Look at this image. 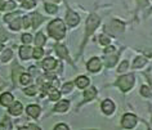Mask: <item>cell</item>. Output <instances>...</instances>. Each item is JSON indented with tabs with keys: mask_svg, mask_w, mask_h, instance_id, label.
I'll list each match as a JSON object with an SVG mask.
<instances>
[{
	"mask_svg": "<svg viewBox=\"0 0 152 130\" xmlns=\"http://www.w3.org/2000/svg\"><path fill=\"white\" fill-rule=\"evenodd\" d=\"M48 31L50 34V36H53L54 39H62L66 34V28H64V25L61 20H54L52 21L48 26Z\"/></svg>",
	"mask_w": 152,
	"mask_h": 130,
	"instance_id": "cell-1",
	"label": "cell"
},
{
	"mask_svg": "<svg viewBox=\"0 0 152 130\" xmlns=\"http://www.w3.org/2000/svg\"><path fill=\"white\" fill-rule=\"evenodd\" d=\"M116 85L119 86L123 91H128L133 85H134V76H133V75H125V76H121V77L117 80Z\"/></svg>",
	"mask_w": 152,
	"mask_h": 130,
	"instance_id": "cell-2",
	"label": "cell"
},
{
	"mask_svg": "<svg viewBox=\"0 0 152 130\" xmlns=\"http://www.w3.org/2000/svg\"><path fill=\"white\" fill-rule=\"evenodd\" d=\"M99 22H101L99 17H97L96 14H90L88 21H86V34H85L86 37L94 32V30L99 26Z\"/></svg>",
	"mask_w": 152,
	"mask_h": 130,
	"instance_id": "cell-3",
	"label": "cell"
},
{
	"mask_svg": "<svg viewBox=\"0 0 152 130\" xmlns=\"http://www.w3.org/2000/svg\"><path fill=\"white\" fill-rule=\"evenodd\" d=\"M106 30H107L111 35H119V34H121L124 31V23L120 21H117V20H113L111 23L107 26Z\"/></svg>",
	"mask_w": 152,
	"mask_h": 130,
	"instance_id": "cell-4",
	"label": "cell"
},
{
	"mask_svg": "<svg viewBox=\"0 0 152 130\" xmlns=\"http://www.w3.org/2000/svg\"><path fill=\"white\" fill-rule=\"evenodd\" d=\"M135 124H137V117L134 116V115H132V113L124 115L123 121H121V125H123L125 129H132V128H134Z\"/></svg>",
	"mask_w": 152,
	"mask_h": 130,
	"instance_id": "cell-5",
	"label": "cell"
},
{
	"mask_svg": "<svg viewBox=\"0 0 152 130\" xmlns=\"http://www.w3.org/2000/svg\"><path fill=\"white\" fill-rule=\"evenodd\" d=\"M67 23L68 26H71V27H74V26H76L80 22V18H79V16L76 13H74L72 10H68L67 12V18H66Z\"/></svg>",
	"mask_w": 152,
	"mask_h": 130,
	"instance_id": "cell-6",
	"label": "cell"
},
{
	"mask_svg": "<svg viewBox=\"0 0 152 130\" xmlns=\"http://www.w3.org/2000/svg\"><path fill=\"white\" fill-rule=\"evenodd\" d=\"M101 67H102V63H101L99 58H97V57L92 58V59L89 61V63H88V70H89V71H92V72L99 71V70H101Z\"/></svg>",
	"mask_w": 152,
	"mask_h": 130,
	"instance_id": "cell-7",
	"label": "cell"
},
{
	"mask_svg": "<svg viewBox=\"0 0 152 130\" xmlns=\"http://www.w3.org/2000/svg\"><path fill=\"white\" fill-rule=\"evenodd\" d=\"M102 111H103L106 115H111L113 111H115V104H113V102L110 101V99H106V101L102 103Z\"/></svg>",
	"mask_w": 152,
	"mask_h": 130,
	"instance_id": "cell-8",
	"label": "cell"
},
{
	"mask_svg": "<svg viewBox=\"0 0 152 130\" xmlns=\"http://www.w3.org/2000/svg\"><path fill=\"white\" fill-rule=\"evenodd\" d=\"M44 89H45V91H47V93H49V99H50V101H58V99H59L61 94H59L58 90L54 89V88H49V86L45 85Z\"/></svg>",
	"mask_w": 152,
	"mask_h": 130,
	"instance_id": "cell-9",
	"label": "cell"
},
{
	"mask_svg": "<svg viewBox=\"0 0 152 130\" xmlns=\"http://www.w3.org/2000/svg\"><path fill=\"white\" fill-rule=\"evenodd\" d=\"M13 102V95L10 93H4L0 95V104L1 106H10Z\"/></svg>",
	"mask_w": 152,
	"mask_h": 130,
	"instance_id": "cell-10",
	"label": "cell"
},
{
	"mask_svg": "<svg viewBox=\"0 0 152 130\" xmlns=\"http://www.w3.org/2000/svg\"><path fill=\"white\" fill-rule=\"evenodd\" d=\"M20 56H21V58L22 59H28L30 57L32 56V49L30 48V47H21L20 48Z\"/></svg>",
	"mask_w": 152,
	"mask_h": 130,
	"instance_id": "cell-11",
	"label": "cell"
},
{
	"mask_svg": "<svg viewBox=\"0 0 152 130\" xmlns=\"http://www.w3.org/2000/svg\"><path fill=\"white\" fill-rule=\"evenodd\" d=\"M21 112H22V104H21L20 102L13 103V104L9 107V113H10V115L18 116V115H21Z\"/></svg>",
	"mask_w": 152,
	"mask_h": 130,
	"instance_id": "cell-12",
	"label": "cell"
},
{
	"mask_svg": "<svg viewBox=\"0 0 152 130\" xmlns=\"http://www.w3.org/2000/svg\"><path fill=\"white\" fill-rule=\"evenodd\" d=\"M57 66V61L56 59H53V58H47L43 62V67H44V70H47V71H50V70H53Z\"/></svg>",
	"mask_w": 152,
	"mask_h": 130,
	"instance_id": "cell-13",
	"label": "cell"
},
{
	"mask_svg": "<svg viewBox=\"0 0 152 130\" xmlns=\"http://www.w3.org/2000/svg\"><path fill=\"white\" fill-rule=\"evenodd\" d=\"M68 106H70L68 101H61V102L57 103V106H56L54 110L57 111V112H64V111H67Z\"/></svg>",
	"mask_w": 152,
	"mask_h": 130,
	"instance_id": "cell-14",
	"label": "cell"
},
{
	"mask_svg": "<svg viewBox=\"0 0 152 130\" xmlns=\"http://www.w3.org/2000/svg\"><path fill=\"white\" fill-rule=\"evenodd\" d=\"M76 85H77L79 88H85L89 85V79L85 77V76H79L77 79H76Z\"/></svg>",
	"mask_w": 152,
	"mask_h": 130,
	"instance_id": "cell-15",
	"label": "cell"
},
{
	"mask_svg": "<svg viewBox=\"0 0 152 130\" xmlns=\"http://www.w3.org/2000/svg\"><path fill=\"white\" fill-rule=\"evenodd\" d=\"M56 52H57V54H58L61 58H67V56H68L67 49H66V47H63V45H57Z\"/></svg>",
	"mask_w": 152,
	"mask_h": 130,
	"instance_id": "cell-16",
	"label": "cell"
},
{
	"mask_svg": "<svg viewBox=\"0 0 152 130\" xmlns=\"http://www.w3.org/2000/svg\"><path fill=\"white\" fill-rule=\"evenodd\" d=\"M27 113L31 117H37L40 115V108L37 106H28L27 107Z\"/></svg>",
	"mask_w": 152,
	"mask_h": 130,
	"instance_id": "cell-17",
	"label": "cell"
},
{
	"mask_svg": "<svg viewBox=\"0 0 152 130\" xmlns=\"http://www.w3.org/2000/svg\"><path fill=\"white\" fill-rule=\"evenodd\" d=\"M96 94H97V89H96V88H90V89L85 90V93H84L85 101H92V99L96 97Z\"/></svg>",
	"mask_w": 152,
	"mask_h": 130,
	"instance_id": "cell-18",
	"label": "cell"
},
{
	"mask_svg": "<svg viewBox=\"0 0 152 130\" xmlns=\"http://www.w3.org/2000/svg\"><path fill=\"white\" fill-rule=\"evenodd\" d=\"M31 20H32V27H37L41 22H43V17L40 16L39 13H34L32 16H31Z\"/></svg>",
	"mask_w": 152,
	"mask_h": 130,
	"instance_id": "cell-19",
	"label": "cell"
},
{
	"mask_svg": "<svg viewBox=\"0 0 152 130\" xmlns=\"http://www.w3.org/2000/svg\"><path fill=\"white\" fill-rule=\"evenodd\" d=\"M35 44H36V47H43V45L45 44V37H44V35L41 32H39V34H36V37H35Z\"/></svg>",
	"mask_w": 152,
	"mask_h": 130,
	"instance_id": "cell-20",
	"label": "cell"
},
{
	"mask_svg": "<svg viewBox=\"0 0 152 130\" xmlns=\"http://www.w3.org/2000/svg\"><path fill=\"white\" fill-rule=\"evenodd\" d=\"M144 64H146V58H143V57H138V58H135L134 63H133V67L139 68V67H143Z\"/></svg>",
	"mask_w": 152,
	"mask_h": 130,
	"instance_id": "cell-21",
	"label": "cell"
},
{
	"mask_svg": "<svg viewBox=\"0 0 152 130\" xmlns=\"http://www.w3.org/2000/svg\"><path fill=\"white\" fill-rule=\"evenodd\" d=\"M1 129L3 130H12V122L8 117H5L4 120L1 121Z\"/></svg>",
	"mask_w": 152,
	"mask_h": 130,
	"instance_id": "cell-22",
	"label": "cell"
},
{
	"mask_svg": "<svg viewBox=\"0 0 152 130\" xmlns=\"http://www.w3.org/2000/svg\"><path fill=\"white\" fill-rule=\"evenodd\" d=\"M35 4H36L35 0H23V1H22V7H23L25 9H31L35 7Z\"/></svg>",
	"mask_w": 152,
	"mask_h": 130,
	"instance_id": "cell-23",
	"label": "cell"
},
{
	"mask_svg": "<svg viewBox=\"0 0 152 130\" xmlns=\"http://www.w3.org/2000/svg\"><path fill=\"white\" fill-rule=\"evenodd\" d=\"M41 56H43V49H41L40 47H37L36 49H34V52H32V57L35 59H39L41 58Z\"/></svg>",
	"mask_w": 152,
	"mask_h": 130,
	"instance_id": "cell-24",
	"label": "cell"
},
{
	"mask_svg": "<svg viewBox=\"0 0 152 130\" xmlns=\"http://www.w3.org/2000/svg\"><path fill=\"white\" fill-rule=\"evenodd\" d=\"M116 61H117V57H116V56L108 57V58L106 59V66H107V67H112L113 64L116 63Z\"/></svg>",
	"mask_w": 152,
	"mask_h": 130,
	"instance_id": "cell-25",
	"label": "cell"
},
{
	"mask_svg": "<svg viewBox=\"0 0 152 130\" xmlns=\"http://www.w3.org/2000/svg\"><path fill=\"white\" fill-rule=\"evenodd\" d=\"M20 27H21V21L18 20V18H17V20H14L13 22H10V28L14 30V31H18Z\"/></svg>",
	"mask_w": 152,
	"mask_h": 130,
	"instance_id": "cell-26",
	"label": "cell"
},
{
	"mask_svg": "<svg viewBox=\"0 0 152 130\" xmlns=\"http://www.w3.org/2000/svg\"><path fill=\"white\" fill-rule=\"evenodd\" d=\"M45 10H47L48 13H50V14H54L57 12V7L56 5H52V4H45Z\"/></svg>",
	"mask_w": 152,
	"mask_h": 130,
	"instance_id": "cell-27",
	"label": "cell"
},
{
	"mask_svg": "<svg viewBox=\"0 0 152 130\" xmlns=\"http://www.w3.org/2000/svg\"><path fill=\"white\" fill-rule=\"evenodd\" d=\"M10 57H12V50H10V49H7V50L3 53L1 59L4 61V62H7V61H9V59H10Z\"/></svg>",
	"mask_w": 152,
	"mask_h": 130,
	"instance_id": "cell-28",
	"label": "cell"
},
{
	"mask_svg": "<svg viewBox=\"0 0 152 130\" xmlns=\"http://www.w3.org/2000/svg\"><path fill=\"white\" fill-rule=\"evenodd\" d=\"M17 17H18V14L17 13H13V14H7V16L4 17V20H5V22H13L14 20H17Z\"/></svg>",
	"mask_w": 152,
	"mask_h": 130,
	"instance_id": "cell-29",
	"label": "cell"
},
{
	"mask_svg": "<svg viewBox=\"0 0 152 130\" xmlns=\"http://www.w3.org/2000/svg\"><path fill=\"white\" fill-rule=\"evenodd\" d=\"M140 94L144 95V97H151V90L148 86H142L140 88Z\"/></svg>",
	"mask_w": 152,
	"mask_h": 130,
	"instance_id": "cell-30",
	"label": "cell"
},
{
	"mask_svg": "<svg viewBox=\"0 0 152 130\" xmlns=\"http://www.w3.org/2000/svg\"><path fill=\"white\" fill-rule=\"evenodd\" d=\"M16 8V3L14 1H8V3H5L4 4V9L3 10H12Z\"/></svg>",
	"mask_w": 152,
	"mask_h": 130,
	"instance_id": "cell-31",
	"label": "cell"
},
{
	"mask_svg": "<svg viewBox=\"0 0 152 130\" xmlns=\"http://www.w3.org/2000/svg\"><path fill=\"white\" fill-rule=\"evenodd\" d=\"M30 81H31V77H30V75L23 74V75L21 76V84H23V85H26V84H28Z\"/></svg>",
	"mask_w": 152,
	"mask_h": 130,
	"instance_id": "cell-32",
	"label": "cell"
},
{
	"mask_svg": "<svg viewBox=\"0 0 152 130\" xmlns=\"http://www.w3.org/2000/svg\"><path fill=\"white\" fill-rule=\"evenodd\" d=\"M25 93L27 95H35L36 94V86H28L27 89L25 90Z\"/></svg>",
	"mask_w": 152,
	"mask_h": 130,
	"instance_id": "cell-33",
	"label": "cell"
},
{
	"mask_svg": "<svg viewBox=\"0 0 152 130\" xmlns=\"http://www.w3.org/2000/svg\"><path fill=\"white\" fill-rule=\"evenodd\" d=\"M22 41H23L25 44H30L32 41V37L30 34H25V35H22Z\"/></svg>",
	"mask_w": 152,
	"mask_h": 130,
	"instance_id": "cell-34",
	"label": "cell"
},
{
	"mask_svg": "<svg viewBox=\"0 0 152 130\" xmlns=\"http://www.w3.org/2000/svg\"><path fill=\"white\" fill-rule=\"evenodd\" d=\"M72 83H67V84H64L63 88H62V91L63 93H68V91H71L72 90Z\"/></svg>",
	"mask_w": 152,
	"mask_h": 130,
	"instance_id": "cell-35",
	"label": "cell"
},
{
	"mask_svg": "<svg viewBox=\"0 0 152 130\" xmlns=\"http://www.w3.org/2000/svg\"><path fill=\"white\" fill-rule=\"evenodd\" d=\"M99 43H101L102 45H107V44H110V37L104 36V35H102V36L99 37Z\"/></svg>",
	"mask_w": 152,
	"mask_h": 130,
	"instance_id": "cell-36",
	"label": "cell"
},
{
	"mask_svg": "<svg viewBox=\"0 0 152 130\" xmlns=\"http://www.w3.org/2000/svg\"><path fill=\"white\" fill-rule=\"evenodd\" d=\"M30 25H31V17H27V16H26V17L23 18V27H25V28H28Z\"/></svg>",
	"mask_w": 152,
	"mask_h": 130,
	"instance_id": "cell-37",
	"label": "cell"
},
{
	"mask_svg": "<svg viewBox=\"0 0 152 130\" xmlns=\"http://www.w3.org/2000/svg\"><path fill=\"white\" fill-rule=\"evenodd\" d=\"M128 66H129L128 61H124V62L120 64V67H119V72H123V71H125V70H126V68H128Z\"/></svg>",
	"mask_w": 152,
	"mask_h": 130,
	"instance_id": "cell-38",
	"label": "cell"
},
{
	"mask_svg": "<svg viewBox=\"0 0 152 130\" xmlns=\"http://www.w3.org/2000/svg\"><path fill=\"white\" fill-rule=\"evenodd\" d=\"M7 37H8L7 32H5L3 28H0V41H5V40H7Z\"/></svg>",
	"mask_w": 152,
	"mask_h": 130,
	"instance_id": "cell-39",
	"label": "cell"
},
{
	"mask_svg": "<svg viewBox=\"0 0 152 130\" xmlns=\"http://www.w3.org/2000/svg\"><path fill=\"white\" fill-rule=\"evenodd\" d=\"M54 130H68V126L64 125V124H59V125L56 126Z\"/></svg>",
	"mask_w": 152,
	"mask_h": 130,
	"instance_id": "cell-40",
	"label": "cell"
},
{
	"mask_svg": "<svg viewBox=\"0 0 152 130\" xmlns=\"http://www.w3.org/2000/svg\"><path fill=\"white\" fill-rule=\"evenodd\" d=\"M28 130H40V128H37L36 125H28Z\"/></svg>",
	"mask_w": 152,
	"mask_h": 130,
	"instance_id": "cell-41",
	"label": "cell"
},
{
	"mask_svg": "<svg viewBox=\"0 0 152 130\" xmlns=\"http://www.w3.org/2000/svg\"><path fill=\"white\" fill-rule=\"evenodd\" d=\"M113 50H115V48H113V47H108V48H106V53H111V52H113Z\"/></svg>",
	"mask_w": 152,
	"mask_h": 130,
	"instance_id": "cell-42",
	"label": "cell"
},
{
	"mask_svg": "<svg viewBox=\"0 0 152 130\" xmlns=\"http://www.w3.org/2000/svg\"><path fill=\"white\" fill-rule=\"evenodd\" d=\"M30 72H31L32 75H36V68L35 67H31V68H30Z\"/></svg>",
	"mask_w": 152,
	"mask_h": 130,
	"instance_id": "cell-43",
	"label": "cell"
},
{
	"mask_svg": "<svg viewBox=\"0 0 152 130\" xmlns=\"http://www.w3.org/2000/svg\"><path fill=\"white\" fill-rule=\"evenodd\" d=\"M49 1H54V3H59L61 0H47V3H49Z\"/></svg>",
	"mask_w": 152,
	"mask_h": 130,
	"instance_id": "cell-44",
	"label": "cell"
},
{
	"mask_svg": "<svg viewBox=\"0 0 152 130\" xmlns=\"http://www.w3.org/2000/svg\"><path fill=\"white\" fill-rule=\"evenodd\" d=\"M20 130H28V128H21Z\"/></svg>",
	"mask_w": 152,
	"mask_h": 130,
	"instance_id": "cell-45",
	"label": "cell"
},
{
	"mask_svg": "<svg viewBox=\"0 0 152 130\" xmlns=\"http://www.w3.org/2000/svg\"><path fill=\"white\" fill-rule=\"evenodd\" d=\"M1 49H3V45H1V44H0V50H1Z\"/></svg>",
	"mask_w": 152,
	"mask_h": 130,
	"instance_id": "cell-46",
	"label": "cell"
},
{
	"mask_svg": "<svg viewBox=\"0 0 152 130\" xmlns=\"http://www.w3.org/2000/svg\"><path fill=\"white\" fill-rule=\"evenodd\" d=\"M150 130H152V129H150Z\"/></svg>",
	"mask_w": 152,
	"mask_h": 130,
	"instance_id": "cell-47",
	"label": "cell"
},
{
	"mask_svg": "<svg viewBox=\"0 0 152 130\" xmlns=\"http://www.w3.org/2000/svg\"><path fill=\"white\" fill-rule=\"evenodd\" d=\"M0 1H1V0H0Z\"/></svg>",
	"mask_w": 152,
	"mask_h": 130,
	"instance_id": "cell-48",
	"label": "cell"
}]
</instances>
